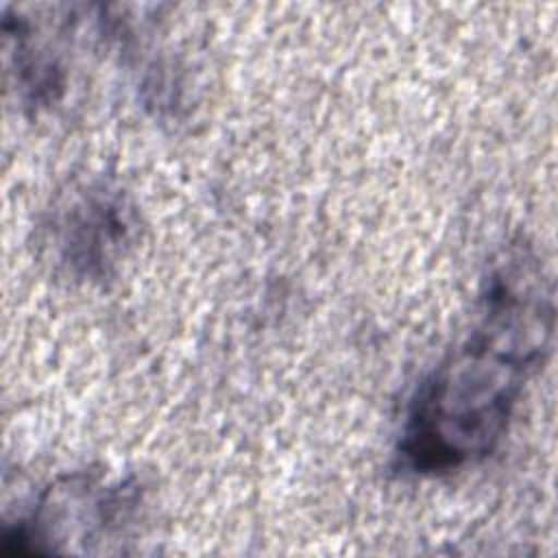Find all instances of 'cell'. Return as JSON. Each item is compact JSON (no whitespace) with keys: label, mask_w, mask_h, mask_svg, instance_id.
Instances as JSON below:
<instances>
[{"label":"cell","mask_w":558,"mask_h":558,"mask_svg":"<svg viewBox=\"0 0 558 558\" xmlns=\"http://www.w3.org/2000/svg\"><path fill=\"white\" fill-rule=\"evenodd\" d=\"M551 336L549 275L530 246L512 244L484 281L475 327L416 386L395 445L397 471L438 477L490 456Z\"/></svg>","instance_id":"6da1fadb"},{"label":"cell","mask_w":558,"mask_h":558,"mask_svg":"<svg viewBox=\"0 0 558 558\" xmlns=\"http://www.w3.org/2000/svg\"><path fill=\"white\" fill-rule=\"evenodd\" d=\"M146 490L135 475L111 477L105 471H72L52 480L33 506L4 530L2 551L31 554H109L137 530Z\"/></svg>","instance_id":"7a4b0ae2"},{"label":"cell","mask_w":558,"mask_h":558,"mask_svg":"<svg viewBox=\"0 0 558 558\" xmlns=\"http://www.w3.org/2000/svg\"><path fill=\"white\" fill-rule=\"evenodd\" d=\"M140 238L133 198L111 179H89L63 192L44 220V248L57 272L78 283L116 277Z\"/></svg>","instance_id":"3957f363"},{"label":"cell","mask_w":558,"mask_h":558,"mask_svg":"<svg viewBox=\"0 0 558 558\" xmlns=\"http://www.w3.org/2000/svg\"><path fill=\"white\" fill-rule=\"evenodd\" d=\"M76 24L72 7H63L59 17H35L22 7H4L7 83L26 113L52 109L63 98Z\"/></svg>","instance_id":"277c9868"}]
</instances>
